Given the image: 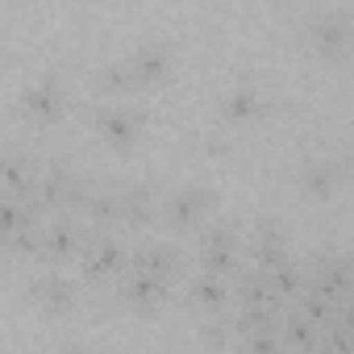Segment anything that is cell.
I'll return each instance as SVG.
<instances>
[{
  "instance_id": "8fae6325",
  "label": "cell",
  "mask_w": 354,
  "mask_h": 354,
  "mask_svg": "<svg viewBox=\"0 0 354 354\" xmlns=\"http://www.w3.org/2000/svg\"><path fill=\"white\" fill-rule=\"evenodd\" d=\"M333 184H337V167H333V162L321 158V162H308V167H304V188H308L313 196H325Z\"/></svg>"
},
{
  "instance_id": "8992f818",
  "label": "cell",
  "mask_w": 354,
  "mask_h": 354,
  "mask_svg": "<svg viewBox=\"0 0 354 354\" xmlns=\"http://www.w3.org/2000/svg\"><path fill=\"white\" fill-rule=\"evenodd\" d=\"M267 109V100H263V92L250 84V80H242L230 96H225V113L234 117V121H246V117H254V113H263Z\"/></svg>"
},
{
  "instance_id": "9a60e30c",
  "label": "cell",
  "mask_w": 354,
  "mask_h": 354,
  "mask_svg": "<svg viewBox=\"0 0 354 354\" xmlns=\"http://www.w3.org/2000/svg\"><path fill=\"white\" fill-rule=\"evenodd\" d=\"M192 296H196V300H205V304H221V300H225V279H221V275H213V271H205V275L192 283Z\"/></svg>"
},
{
  "instance_id": "4fadbf2b",
  "label": "cell",
  "mask_w": 354,
  "mask_h": 354,
  "mask_svg": "<svg viewBox=\"0 0 354 354\" xmlns=\"http://www.w3.org/2000/svg\"><path fill=\"white\" fill-rule=\"evenodd\" d=\"M171 263H175V254H171L167 246H146V250L133 254V267H138V271H154V275H167Z\"/></svg>"
},
{
  "instance_id": "e0dca14e",
  "label": "cell",
  "mask_w": 354,
  "mask_h": 354,
  "mask_svg": "<svg viewBox=\"0 0 354 354\" xmlns=\"http://www.w3.org/2000/svg\"><path fill=\"white\" fill-rule=\"evenodd\" d=\"M288 342H296V346H313V325H308L304 317H292V321H288Z\"/></svg>"
},
{
  "instance_id": "d6986e66",
  "label": "cell",
  "mask_w": 354,
  "mask_h": 354,
  "mask_svg": "<svg viewBox=\"0 0 354 354\" xmlns=\"http://www.w3.org/2000/svg\"><path fill=\"white\" fill-rule=\"evenodd\" d=\"M350 171H354V154H350Z\"/></svg>"
},
{
  "instance_id": "5bb4252c",
  "label": "cell",
  "mask_w": 354,
  "mask_h": 354,
  "mask_svg": "<svg viewBox=\"0 0 354 354\" xmlns=\"http://www.w3.org/2000/svg\"><path fill=\"white\" fill-rule=\"evenodd\" d=\"M121 213L125 217H133V221H146L150 217V188H129V192H121Z\"/></svg>"
},
{
  "instance_id": "2e32d148",
  "label": "cell",
  "mask_w": 354,
  "mask_h": 354,
  "mask_svg": "<svg viewBox=\"0 0 354 354\" xmlns=\"http://www.w3.org/2000/svg\"><path fill=\"white\" fill-rule=\"evenodd\" d=\"M246 342H250V354H279V337H275L271 329H259V333H250Z\"/></svg>"
},
{
  "instance_id": "3957f363",
  "label": "cell",
  "mask_w": 354,
  "mask_h": 354,
  "mask_svg": "<svg viewBox=\"0 0 354 354\" xmlns=\"http://www.w3.org/2000/svg\"><path fill=\"white\" fill-rule=\"evenodd\" d=\"M167 59H171L167 42H138L133 55H129V67H133V75L142 84V80H158L167 71Z\"/></svg>"
},
{
  "instance_id": "5b68a950",
  "label": "cell",
  "mask_w": 354,
  "mask_h": 354,
  "mask_svg": "<svg viewBox=\"0 0 354 354\" xmlns=\"http://www.w3.org/2000/svg\"><path fill=\"white\" fill-rule=\"evenodd\" d=\"M138 121H142V117H138L133 109H121V104H109V109L96 113V125H100V133H104L109 142H133Z\"/></svg>"
},
{
  "instance_id": "ac0fdd59",
  "label": "cell",
  "mask_w": 354,
  "mask_h": 354,
  "mask_svg": "<svg viewBox=\"0 0 354 354\" xmlns=\"http://www.w3.org/2000/svg\"><path fill=\"white\" fill-rule=\"evenodd\" d=\"M63 354H92V350H84V346H67Z\"/></svg>"
},
{
  "instance_id": "30bf717a",
  "label": "cell",
  "mask_w": 354,
  "mask_h": 354,
  "mask_svg": "<svg viewBox=\"0 0 354 354\" xmlns=\"http://www.w3.org/2000/svg\"><path fill=\"white\" fill-rule=\"evenodd\" d=\"M71 246H75V225H71V221H55V225L42 230V246H38V250H46V254L59 259V254H67Z\"/></svg>"
},
{
  "instance_id": "6da1fadb",
  "label": "cell",
  "mask_w": 354,
  "mask_h": 354,
  "mask_svg": "<svg viewBox=\"0 0 354 354\" xmlns=\"http://www.w3.org/2000/svg\"><path fill=\"white\" fill-rule=\"evenodd\" d=\"M308 34L321 50H342L350 42V13L346 9H321L313 21H308Z\"/></svg>"
},
{
  "instance_id": "9c48e42d",
  "label": "cell",
  "mask_w": 354,
  "mask_h": 354,
  "mask_svg": "<svg viewBox=\"0 0 354 354\" xmlns=\"http://www.w3.org/2000/svg\"><path fill=\"white\" fill-rule=\"evenodd\" d=\"M125 296L138 300V304H154V300L162 296V275H154V271H138V267H133V275L125 279Z\"/></svg>"
},
{
  "instance_id": "ba28073f",
  "label": "cell",
  "mask_w": 354,
  "mask_h": 354,
  "mask_svg": "<svg viewBox=\"0 0 354 354\" xmlns=\"http://www.w3.org/2000/svg\"><path fill=\"white\" fill-rule=\"evenodd\" d=\"M84 263H88V271H92V275H96V271H109V267H117V263H121V246H117L109 234H100V238H92V242H88Z\"/></svg>"
},
{
  "instance_id": "52a82bcc",
  "label": "cell",
  "mask_w": 354,
  "mask_h": 354,
  "mask_svg": "<svg viewBox=\"0 0 354 354\" xmlns=\"http://www.w3.org/2000/svg\"><path fill=\"white\" fill-rule=\"evenodd\" d=\"M71 279L67 275H55V271H46V275H38L34 279V296L42 300V304H55V308H63V304H71Z\"/></svg>"
},
{
  "instance_id": "277c9868",
  "label": "cell",
  "mask_w": 354,
  "mask_h": 354,
  "mask_svg": "<svg viewBox=\"0 0 354 354\" xmlns=\"http://www.w3.org/2000/svg\"><path fill=\"white\" fill-rule=\"evenodd\" d=\"M21 100H26V109H30L34 117H46V121L63 113V88H59L50 75H46V80H38V84H30Z\"/></svg>"
},
{
  "instance_id": "7c38bea8",
  "label": "cell",
  "mask_w": 354,
  "mask_h": 354,
  "mask_svg": "<svg viewBox=\"0 0 354 354\" xmlns=\"http://www.w3.org/2000/svg\"><path fill=\"white\" fill-rule=\"evenodd\" d=\"M96 80H100L104 88H113V92H121V88H133V84H138V75H133L129 59H125V63H100V67H96Z\"/></svg>"
},
{
  "instance_id": "7a4b0ae2",
  "label": "cell",
  "mask_w": 354,
  "mask_h": 354,
  "mask_svg": "<svg viewBox=\"0 0 354 354\" xmlns=\"http://www.w3.org/2000/svg\"><path fill=\"white\" fill-rule=\"evenodd\" d=\"M209 192L205 188H180L175 196H167V217L175 221V225H192L205 209H209Z\"/></svg>"
}]
</instances>
